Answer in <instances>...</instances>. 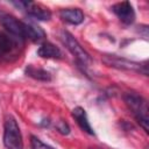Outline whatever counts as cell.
Instances as JSON below:
<instances>
[{
    "mask_svg": "<svg viewBox=\"0 0 149 149\" xmlns=\"http://www.w3.org/2000/svg\"><path fill=\"white\" fill-rule=\"evenodd\" d=\"M30 144H31V148L33 149H55L45 143H43L40 139H37L36 136H31L30 139Z\"/></svg>",
    "mask_w": 149,
    "mask_h": 149,
    "instance_id": "cell-13",
    "label": "cell"
},
{
    "mask_svg": "<svg viewBox=\"0 0 149 149\" xmlns=\"http://www.w3.org/2000/svg\"><path fill=\"white\" fill-rule=\"evenodd\" d=\"M72 116H73V119L77 121L78 126H79L84 132H86V133L90 134V135H93V134H94L93 128H92V126H91V123H90V121H88V119H87V114H86V112H85L84 108H81V107H76V108H73V111H72Z\"/></svg>",
    "mask_w": 149,
    "mask_h": 149,
    "instance_id": "cell-9",
    "label": "cell"
},
{
    "mask_svg": "<svg viewBox=\"0 0 149 149\" xmlns=\"http://www.w3.org/2000/svg\"><path fill=\"white\" fill-rule=\"evenodd\" d=\"M57 130L59 133H62V134H69L70 128H69V126H68V123L65 121H59L57 123Z\"/></svg>",
    "mask_w": 149,
    "mask_h": 149,
    "instance_id": "cell-14",
    "label": "cell"
},
{
    "mask_svg": "<svg viewBox=\"0 0 149 149\" xmlns=\"http://www.w3.org/2000/svg\"><path fill=\"white\" fill-rule=\"evenodd\" d=\"M3 144L7 149H23V141L19 125L10 115L7 116L5 121Z\"/></svg>",
    "mask_w": 149,
    "mask_h": 149,
    "instance_id": "cell-2",
    "label": "cell"
},
{
    "mask_svg": "<svg viewBox=\"0 0 149 149\" xmlns=\"http://www.w3.org/2000/svg\"><path fill=\"white\" fill-rule=\"evenodd\" d=\"M59 16L70 24H79L84 21V14L79 8H64L59 12Z\"/></svg>",
    "mask_w": 149,
    "mask_h": 149,
    "instance_id": "cell-8",
    "label": "cell"
},
{
    "mask_svg": "<svg viewBox=\"0 0 149 149\" xmlns=\"http://www.w3.org/2000/svg\"><path fill=\"white\" fill-rule=\"evenodd\" d=\"M16 48L15 41L8 35L0 33V58L12 54Z\"/></svg>",
    "mask_w": 149,
    "mask_h": 149,
    "instance_id": "cell-11",
    "label": "cell"
},
{
    "mask_svg": "<svg viewBox=\"0 0 149 149\" xmlns=\"http://www.w3.org/2000/svg\"><path fill=\"white\" fill-rule=\"evenodd\" d=\"M26 73L27 76L34 78V79H37V80H43V81H47V80H50L51 79V76L48 71L43 70V69H36L35 66H31L29 65L27 69H26Z\"/></svg>",
    "mask_w": 149,
    "mask_h": 149,
    "instance_id": "cell-12",
    "label": "cell"
},
{
    "mask_svg": "<svg viewBox=\"0 0 149 149\" xmlns=\"http://www.w3.org/2000/svg\"><path fill=\"white\" fill-rule=\"evenodd\" d=\"M0 24L13 36L17 38H26V22L19 21L16 17L0 12Z\"/></svg>",
    "mask_w": 149,
    "mask_h": 149,
    "instance_id": "cell-4",
    "label": "cell"
},
{
    "mask_svg": "<svg viewBox=\"0 0 149 149\" xmlns=\"http://www.w3.org/2000/svg\"><path fill=\"white\" fill-rule=\"evenodd\" d=\"M14 5H16L17 7H22L28 13V15H30L34 19L41 21H48L51 17L50 10L40 3H35L31 1H19V2H14Z\"/></svg>",
    "mask_w": 149,
    "mask_h": 149,
    "instance_id": "cell-6",
    "label": "cell"
},
{
    "mask_svg": "<svg viewBox=\"0 0 149 149\" xmlns=\"http://www.w3.org/2000/svg\"><path fill=\"white\" fill-rule=\"evenodd\" d=\"M104 63H106L109 66L116 68V69H121V70H132V71H137V72H142L143 74L148 73L147 70V64H141L137 62H133L126 58H120L118 56H105L102 58Z\"/></svg>",
    "mask_w": 149,
    "mask_h": 149,
    "instance_id": "cell-5",
    "label": "cell"
},
{
    "mask_svg": "<svg viewBox=\"0 0 149 149\" xmlns=\"http://www.w3.org/2000/svg\"><path fill=\"white\" fill-rule=\"evenodd\" d=\"M62 41L69 49V51L77 58L78 62H80L83 65H90L91 64V57L90 55L83 49V47L79 44V42L69 33V31H62Z\"/></svg>",
    "mask_w": 149,
    "mask_h": 149,
    "instance_id": "cell-3",
    "label": "cell"
},
{
    "mask_svg": "<svg viewBox=\"0 0 149 149\" xmlns=\"http://www.w3.org/2000/svg\"><path fill=\"white\" fill-rule=\"evenodd\" d=\"M112 10L125 24H130L135 19V12L133 9L132 3L128 1H122L113 5Z\"/></svg>",
    "mask_w": 149,
    "mask_h": 149,
    "instance_id": "cell-7",
    "label": "cell"
},
{
    "mask_svg": "<svg viewBox=\"0 0 149 149\" xmlns=\"http://www.w3.org/2000/svg\"><path fill=\"white\" fill-rule=\"evenodd\" d=\"M37 55L42 58H61L62 51L50 42H44L37 49Z\"/></svg>",
    "mask_w": 149,
    "mask_h": 149,
    "instance_id": "cell-10",
    "label": "cell"
},
{
    "mask_svg": "<svg viewBox=\"0 0 149 149\" xmlns=\"http://www.w3.org/2000/svg\"><path fill=\"white\" fill-rule=\"evenodd\" d=\"M126 105L129 107L135 119L140 123V126L148 133V123H149V108L148 102L144 98L136 93H127L123 97Z\"/></svg>",
    "mask_w": 149,
    "mask_h": 149,
    "instance_id": "cell-1",
    "label": "cell"
}]
</instances>
